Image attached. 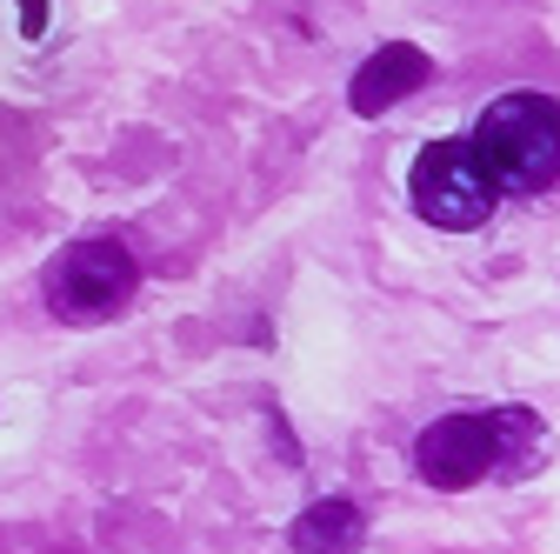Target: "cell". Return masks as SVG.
Listing matches in <instances>:
<instances>
[{
  "label": "cell",
  "instance_id": "3",
  "mask_svg": "<svg viewBox=\"0 0 560 554\" xmlns=\"http://www.w3.org/2000/svg\"><path fill=\"white\" fill-rule=\"evenodd\" d=\"M407 194L434 228H454V234L480 228L501 207V181L487 174L474 141H428L420 161H413V174H407Z\"/></svg>",
  "mask_w": 560,
  "mask_h": 554
},
{
  "label": "cell",
  "instance_id": "6",
  "mask_svg": "<svg viewBox=\"0 0 560 554\" xmlns=\"http://www.w3.org/2000/svg\"><path fill=\"white\" fill-rule=\"evenodd\" d=\"M294 554H361V541H368V521H361V508L354 501H340V495H327V501H314V508H301V521H294Z\"/></svg>",
  "mask_w": 560,
  "mask_h": 554
},
{
  "label": "cell",
  "instance_id": "2",
  "mask_svg": "<svg viewBox=\"0 0 560 554\" xmlns=\"http://www.w3.org/2000/svg\"><path fill=\"white\" fill-rule=\"evenodd\" d=\"M40 288H47V308H54L60 321L94 327V321H107L114 308H127V301H133L140 267H133V254H127L120 241L88 234V241L60 247V254L47 261V281H40Z\"/></svg>",
  "mask_w": 560,
  "mask_h": 554
},
{
  "label": "cell",
  "instance_id": "1",
  "mask_svg": "<svg viewBox=\"0 0 560 554\" xmlns=\"http://www.w3.org/2000/svg\"><path fill=\"white\" fill-rule=\"evenodd\" d=\"M467 141L480 148L487 174L501 181V194H540L560 181V101L514 88L501 101H487Z\"/></svg>",
  "mask_w": 560,
  "mask_h": 554
},
{
  "label": "cell",
  "instance_id": "5",
  "mask_svg": "<svg viewBox=\"0 0 560 554\" xmlns=\"http://www.w3.org/2000/svg\"><path fill=\"white\" fill-rule=\"evenodd\" d=\"M428 54L420 47H407V41H394V47H381L374 60H361V74H354V114H387L394 101H407L413 88H428Z\"/></svg>",
  "mask_w": 560,
  "mask_h": 554
},
{
  "label": "cell",
  "instance_id": "7",
  "mask_svg": "<svg viewBox=\"0 0 560 554\" xmlns=\"http://www.w3.org/2000/svg\"><path fill=\"white\" fill-rule=\"evenodd\" d=\"M21 27H27V34L47 27V0H21Z\"/></svg>",
  "mask_w": 560,
  "mask_h": 554
},
{
  "label": "cell",
  "instance_id": "4",
  "mask_svg": "<svg viewBox=\"0 0 560 554\" xmlns=\"http://www.w3.org/2000/svg\"><path fill=\"white\" fill-rule=\"evenodd\" d=\"M413 468L428 488H474V481H487L494 468H508V435H501V414H447V422H434L428 435L413 441Z\"/></svg>",
  "mask_w": 560,
  "mask_h": 554
}]
</instances>
